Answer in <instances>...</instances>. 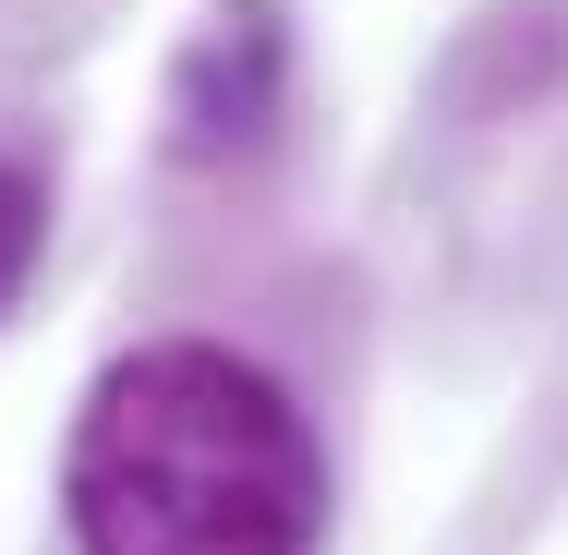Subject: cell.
Listing matches in <instances>:
<instances>
[{
	"instance_id": "obj_2",
	"label": "cell",
	"mask_w": 568,
	"mask_h": 555,
	"mask_svg": "<svg viewBox=\"0 0 568 555\" xmlns=\"http://www.w3.org/2000/svg\"><path fill=\"white\" fill-rule=\"evenodd\" d=\"M291 97V24L278 0H219L170 61V145L182 157H254Z\"/></svg>"
},
{
	"instance_id": "obj_1",
	"label": "cell",
	"mask_w": 568,
	"mask_h": 555,
	"mask_svg": "<svg viewBox=\"0 0 568 555\" xmlns=\"http://www.w3.org/2000/svg\"><path fill=\"white\" fill-rule=\"evenodd\" d=\"M61 520L73 555H315L327 446L266 362L219 338H145L73 411Z\"/></svg>"
},
{
	"instance_id": "obj_3",
	"label": "cell",
	"mask_w": 568,
	"mask_h": 555,
	"mask_svg": "<svg viewBox=\"0 0 568 555\" xmlns=\"http://www.w3.org/2000/svg\"><path fill=\"white\" fill-rule=\"evenodd\" d=\"M37 241H49V194H37V169H12V157H0V315L24 302Z\"/></svg>"
}]
</instances>
